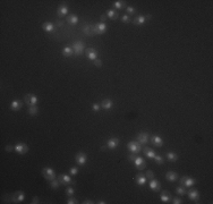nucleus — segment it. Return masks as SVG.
Segmentation results:
<instances>
[{"instance_id":"1a4fd4ad","label":"nucleus","mask_w":213,"mask_h":204,"mask_svg":"<svg viewBox=\"0 0 213 204\" xmlns=\"http://www.w3.org/2000/svg\"><path fill=\"white\" fill-rule=\"evenodd\" d=\"M75 161H76V163H77L78 166H84V165L86 163V161H87V155H86V153H84V152H78V153L75 155Z\"/></svg>"},{"instance_id":"a19ab883","label":"nucleus","mask_w":213,"mask_h":204,"mask_svg":"<svg viewBox=\"0 0 213 204\" xmlns=\"http://www.w3.org/2000/svg\"><path fill=\"white\" fill-rule=\"evenodd\" d=\"M145 176H146L148 179L151 180V179H153V178H154V172H153L152 170H148V171H146V174H145Z\"/></svg>"},{"instance_id":"dca6fc26","label":"nucleus","mask_w":213,"mask_h":204,"mask_svg":"<svg viewBox=\"0 0 213 204\" xmlns=\"http://www.w3.org/2000/svg\"><path fill=\"white\" fill-rule=\"evenodd\" d=\"M118 145H119V139L118 137H111L107 142V148L109 150H115V148H118Z\"/></svg>"},{"instance_id":"c9c22d12","label":"nucleus","mask_w":213,"mask_h":204,"mask_svg":"<svg viewBox=\"0 0 213 204\" xmlns=\"http://www.w3.org/2000/svg\"><path fill=\"white\" fill-rule=\"evenodd\" d=\"M91 26H87V25H85L83 27V32L85 33V34H89V35H94V32L93 31H91Z\"/></svg>"},{"instance_id":"20e7f679","label":"nucleus","mask_w":213,"mask_h":204,"mask_svg":"<svg viewBox=\"0 0 213 204\" xmlns=\"http://www.w3.org/2000/svg\"><path fill=\"white\" fill-rule=\"evenodd\" d=\"M72 48L74 50L75 56H81V55H83L84 50H85V44L83 41H76Z\"/></svg>"},{"instance_id":"7c9ffc66","label":"nucleus","mask_w":213,"mask_h":204,"mask_svg":"<svg viewBox=\"0 0 213 204\" xmlns=\"http://www.w3.org/2000/svg\"><path fill=\"white\" fill-rule=\"evenodd\" d=\"M166 157H167L168 161H170V162H176L178 160V154L175 153V152H168L166 154Z\"/></svg>"},{"instance_id":"412c9836","label":"nucleus","mask_w":213,"mask_h":204,"mask_svg":"<svg viewBox=\"0 0 213 204\" xmlns=\"http://www.w3.org/2000/svg\"><path fill=\"white\" fill-rule=\"evenodd\" d=\"M22 107H23V102L20 100H14L10 103V109L13 111H18V110L22 109Z\"/></svg>"},{"instance_id":"37998d69","label":"nucleus","mask_w":213,"mask_h":204,"mask_svg":"<svg viewBox=\"0 0 213 204\" xmlns=\"http://www.w3.org/2000/svg\"><path fill=\"white\" fill-rule=\"evenodd\" d=\"M67 204H76L77 203V200L76 198H74V197H72V196H69V198L67 200V202H66Z\"/></svg>"},{"instance_id":"c03bdc74","label":"nucleus","mask_w":213,"mask_h":204,"mask_svg":"<svg viewBox=\"0 0 213 204\" xmlns=\"http://www.w3.org/2000/svg\"><path fill=\"white\" fill-rule=\"evenodd\" d=\"M171 200H172V203L174 204H181L183 203L181 198H179V197H174V198H171Z\"/></svg>"},{"instance_id":"4be33fe9","label":"nucleus","mask_w":213,"mask_h":204,"mask_svg":"<svg viewBox=\"0 0 213 204\" xmlns=\"http://www.w3.org/2000/svg\"><path fill=\"white\" fill-rule=\"evenodd\" d=\"M135 180H136V184L138 186H144L146 184V181H148V178H146L145 175H143V174H137Z\"/></svg>"},{"instance_id":"f704fd0d","label":"nucleus","mask_w":213,"mask_h":204,"mask_svg":"<svg viewBox=\"0 0 213 204\" xmlns=\"http://www.w3.org/2000/svg\"><path fill=\"white\" fill-rule=\"evenodd\" d=\"M153 160L155 161L157 165H163L164 163V158L161 157V155H159V154H155V157L153 158Z\"/></svg>"},{"instance_id":"2f4dec72","label":"nucleus","mask_w":213,"mask_h":204,"mask_svg":"<svg viewBox=\"0 0 213 204\" xmlns=\"http://www.w3.org/2000/svg\"><path fill=\"white\" fill-rule=\"evenodd\" d=\"M176 193L178 195H180V196H184V195L187 194V189L184 186H178L176 188Z\"/></svg>"},{"instance_id":"8fccbe9b","label":"nucleus","mask_w":213,"mask_h":204,"mask_svg":"<svg viewBox=\"0 0 213 204\" xmlns=\"http://www.w3.org/2000/svg\"><path fill=\"white\" fill-rule=\"evenodd\" d=\"M5 150H6L7 152H10V151H13V150H14V146H11V145H7V146L5 148Z\"/></svg>"},{"instance_id":"603ef678","label":"nucleus","mask_w":213,"mask_h":204,"mask_svg":"<svg viewBox=\"0 0 213 204\" xmlns=\"http://www.w3.org/2000/svg\"><path fill=\"white\" fill-rule=\"evenodd\" d=\"M105 18H107V15H102V16H101V20H102V23H103V20H105Z\"/></svg>"},{"instance_id":"864d4df0","label":"nucleus","mask_w":213,"mask_h":204,"mask_svg":"<svg viewBox=\"0 0 213 204\" xmlns=\"http://www.w3.org/2000/svg\"><path fill=\"white\" fill-rule=\"evenodd\" d=\"M98 203L99 204H105L107 202H105V201H103V200H100V201H98Z\"/></svg>"},{"instance_id":"b1692460","label":"nucleus","mask_w":213,"mask_h":204,"mask_svg":"<svg viewBox=\"0 0 213 204\" xmlns=\"http://www.w3.org/2000/svg\"><path fill=\"white\" fill-rule=\"evenodd\" d=\"M171 195L169 194V192L168 191H164V192H162L161 194H160V200H161V202L162 203H169L170 201H171Z\"/></svg>"},{"instance_id":"6e6d98bb","label":"nucleus","mask_w":213,"mask_h":204,"mask_svg":"<svg viewBox=\"0 0 213 204\" xmlns=\"http://www.w3.org/2000/svg\"><path fill=\"white\" fill-rule=\"evenodd\" d=\"M107 148H107V145H103V146L101 148V150H102V151H105Z\"/></svg>"},{"instance_id":"f03ea898","label":"nucleus","mask_w":213,"mask_h":204,"mask_svg":"<svg viewBox=\"0 0 213 204\" xmlns=\"http://www.w3.org/2000/svg\"><path fill=\"white\" fill-rule=\"evenodd\" d=\"M143 145L139 143L138 141H130L129 143L127 144V148H128V150H129L131 153H134V154H137V153H139L142 150H143V148H142Z\"/></svg>"},{"instance_id":"5fc2aeb1","label":"nucleus","mask_w":213,"mask_h":204,"mask_svg":"<svg viewBox=\"0 0 213 204\" xmlns=\"http://www.w3.org/2000/svg\"><path fill=\"white\" fill-rule=\"evenodd\" d=\"M152 18V15H146L145 16V19H151Z\"/></svg>"},{"instance_id":"e433bc0d","label":"nucleus","mask_w":213,"mask_h":204,"mask_svg":"<svg viewBox=\"0 0 213 204\" xmlns=\"http://www.w3.org/2000/svg\"><path fill=\"white\" fill-rule=\"evenodd\" d=\"M75 193V189L72 187V186H69V187H67V189H66V194H67V196L69 197V196H73Z\"/></svg>"},{"instance_id":"ea45409f","label":"nucleus","mask_w":213,"mask_h":204,"mask_svg":"<svg viewBox=\"0 0 213 204\" xmlns=\"http://www.w3.org/2000/svg\"><path fill=\"white\" fill-rule=\"evenodd\" d=\"M121 22H122V23H129V22H131V18H130L129 15L127 14V15L121 16Z\"/></svg>"},{"instance_id":"2eb2a0df","label":"nucleus","mask_w":213,"mask_h":204,"mask_svg":"<svg viewBox=\"0 0 213 204\" xmlns=\"http://www.w3.org/2000/svg\"><path fill=\"white\" fill-rule=\"evenodd\" d=\"M85 53H86V57H87V59H89V60L94 61L95 59H98V52H96V50H95V49H93V48H89V49H86V50H85Z\"/></svg>"},{"instance_id":"4c0bfd02","label":"nucleus","mask_w":213,"mask_h":204,"mask_svg":"<svg viewBox=\"0 0 213 204\" xmlns=\"http://www.w3.org/2000/svg\"><path fill=\"white\" fill-rule=\"evenodd\" d=\"M78 174V167H72L69 169V175L70 176H76Z\"/></svg>"},{"instance_id":"9d476101","label":"nucleus","mask_w":213,"mask_h":204,"mask_svg":"<svg viewBox=\"0 0 213 204\" xmlns=\"http://www.w3.org/2000/svg\"><path fill=\"white\" fill-rule=\"evenodd\" d=\"M14 151H15L16 153H18V154H25L26 152H28V146L25 144V143L19 142V143H17V144L14 146Z\"/></svg>"},{"instance_id":"aec40b11","label":"nucleus","mask_w":213,"mask_h":204,"mask_svg":"<svg viewBox=\"0 0 213 204\" xmlns=\"http://www.w3.org/2000/svg\"><path fill=\"white\" fill-rule=\"evenodd\" d=\"M166 179L170 183H175L178 180V174L176 171H168L166 174Z\"/></svg>"},{"instance_id":"f3484780","label":"nucleus","mask_w":213,"mask_h":204,"mask_svg":"<svg viewBox=\"0 0 213 204\" xmlns=\"http://www.w3.org/2000/svg\"><path fill=\"white\" fill-rule=\"evenodd\" d=\"M148 187H150V189H152V191H154V192H159L160 191V187H161V184H160V181L157 180V179H151L150 180V184H148Z\"/></svg>"},{"instance_id":"bb28decb","label":"nucleus","mask_w":213,"mask_h":204,"mask_svg":"<svg viewBox=\"0 0 213 204\" xmlns=\"http://www.w3.org/2000/svg\"><path fill=\"white\" fill-rule=\"evenodd\" d=\"M105 15H107V17L110 19H117L119 17V14H118V11H116L115 9H109L107 10V13H105Z\"/></svg>"},{"instance_id":"4468645a","label":"nucleus","mask_w":213,"mask_h":204,"mask_svg":"<svg viewBox=\"0 0 213 204\" xmlns=\"http://www.w3.org/2000/svg\"><path fill=\"white\" fill-rule=\"evenodd\" d=\"M137 141H138L142 145H145L148 141H150V135H148V133H146V132L139 133L138 135H137Z\"/></svg>"},{"instance_id":"cd10ccee","label":"nucleus","mask_w":213,"mask_h":204,"mask_svg":"<svg viewBox=\"0 0 213 204\" xmlns=\"http://www.w3.org/2000/svg\"><path fill=\"white\" fill-rule=\"evenodd\" d=\"M78 17L76 16V15H74V14H70L68 17H67V23L68 24H70V25H77L78 24Z\"/></svg>"},{"instance_id":"ddd939ff","label":"nucleus","mask_w":213,"mask_h":204,"mask_svg":"<svg viewBox=\"0 0 213 204\" xmlns=\"http://www.w3.org/2000/svg\"><path fill=\"white\" fill-rule=\"evenodd\" d=\"M150 139H151L150 141L152 142V144H153L155 148H161V146L163 145V139H162L161 136H159V135H152Z\"/></svg>"},{"instance_id":"de8ad7c7","label":"nucleus","mask_w":213,"mask_h":204,"mask_svg":"<svg viewBox=\"0 0 213 204\" xmlns=\"http://www.w3.org/2000/svg\"><path fill=\"white\" fill-rule=\"evenodd\" d=\"M32 204H37V203H40V201H39V197H33V200H32V202H31Z\"/></svg>"},{"instance_id":"a18cd8bd","label":"nucleus","mask_w":213,"mask_h":204,"mask_svg":"<svg viewBox=\"0 0 213 204\" xmlns=\"http://www.w3.org/2000/svg\"><path fill=\"white\" fill-rule=\"evenodd\" d=\"M94 65L96 66V67H99V68L102 67V60L101 59H99V58H98V59H95V60H94Z\"/></svg>"},{"instance_id":"3c124183","label":"nucleus","mask_w":213,"mask_h":204,"mask_svg":"<svg viewBox=\"0 0 213 204\" xmlns=\"http://www.w3.org/2000/svg\"><path fill=\"white\" fill-rule=\"evenodd\" d=\"M82 203H83V204H93L94 202H93V201H91V200H85V201H84V202H82Z\"/></svg>"},{"instance_id":"58836bf2","label":"nucleus","mask_w":213,"mask_h":204,"mask_svg":"<svg viewBox=\"0 0 213 204\" xmlns=\"http://www.w3.org/2000/svg\"><path fill=\"white\" fill-rule=\"evenodd\" d=\"M126 11L128 13V15L130 16V15H134V14L136 13V9H135L134 7H131V6H127V7H126Z\"/></svg>"},{"instance_id":"a878e982","label":"nucleus","mask_w":213,"mask_h":204,"mask_svg":"<svg viewBox=\"0 0 213 204\" xmlns=\"http://www.w3.org/2000/svg\"><path fill=\"white\" fill-rule=\"evenodd\" d=\"M145 22H146L145 16H142V15L136 16L134 19H131V23H133L134 25H143V24H145Z\"/></svg>"},{"instance_id":"7ed1b4c3","label":"nucleus","mask_w":213,"mask_h":204,"mask_svg":"<svg viewBox=\"0 0 213 204\" xmlns=\"http://www.w3.org/2000/svg\"><path fill=\"white\" fill-rule=\"evenodd\" d=\"M42 175H43V177L46 178V180H49V181L56 179V172H55V170H53L52 168H50V167L43 168V169H42Z\"/></svg>"},{"instance_id":"0eeeda50","label":"nucleus","mask_w":213,"mask_h":204,"mask_svg":"<svg viewBox=\"0 0 213 204\" xmlns=\"http://www.w3.org/2000/svg\"><path fill=\"white\" fill-rule=\"evenodd\" d=\"M24 102L28 104L30 107L32 106H37V102H39V98H37L35 94H27L24 96Z\"/></svg>"},{"instance_id":"f8f14e48","label":"nucleus","mask_w":213,"mask_h":204,"mask_svg":"<svg viewBox=\"0 0 213 204\" xmlns=\"http://www.w3.org/2000/svg\"><path fill=\"white\" fill-rule=\"evenodd\" d=\"M68 11H69L68 6H67L66 4H61V5L58 7L57 15H58V17H59V18H61V17H64V16H66V15L68 14Z\"/></svg>"},{"instance_id":"49530a36","label":"nucleus","mask_w":213,"mask_h":204,"mask_svg":"<svg viewBox=\"0 0 213 204\" xmlns=\"http://www.w3.org/2000/svg\"><path fill=\"white\" fill-rule=\"evenodd\" d=\"M135 157H136V155H135L134 153H131V154H129V155L127 157V159H128V161H129V162H133V161H134V159H135Z\"/></svg>"},{"instance_id":"393cba45","label":"nucleus","mask_w":213,"mask_h":204,"mask_svg":"<svg viewBox=\"0 0 213 204\" xmlns=\"http://www.w3.org/2000/svg\"><path fill=\"white\" fill-rule=\"evenodd\" d=\"M143 152H144V154H145V157L148 159H153L155 157V151L153 150L152 148H143Z\"/></svg>"},{"instance_id":"39448f33","label":"nucleus","mask_w":213,"mask_h":204,"mask_svg":"<svg viewBox=\"0 0 213 204\" xmlns=\"http://www.w3.org/2000/svg\"><path fill=\"white\" fill-rule=\"evenodd\" d=\"M195 183H196V180H195L194 178L188 177V176L181 177V179H180V184H181V186H184V187H186V188H191V187H193V186L195 185Z\"/></svg>"},{"instance_id":"72a5a7b5","label":"nucleus","mask_w":213,"mask_h":204,"mask_svg":"<svg viewBox=\"0 0 213 204\" xmlns=\"http://www.w3.org/2000/svg\"><path fill=\"white\" fill-rule=\"evenodd\" d=\"M60 185H61V184L59 183V180H58V179H53V180H51V181H50V187H51L52 189H58Z\"/></svg>"},{"instance_id":"6e6552de","label":"nucleus","mask_w":213,"mask_h":204,"mask_svg":"<svg viewBox=\"0 0 213 204\" xmlns=\"http://www.w3.org/2000/svg\"><path fill=\"white\" fill-rule=\"evenodd\" d=\"M25 193L23 191H18V192H15L14 194L11 195V202L14 203H20L25 200Z\"/></svg>"},{"instance_id":"a211bd4d","label":"nucleus","mask_w":213,"mask_h":204,"mask_svg":"<svg viewBox=\"0 0 213 204\" xmlns=\"http://www.w3.org/2000/svg\"><path fill=\"white\" fill-rule=\"evenodd\" d=\"M100 106H101L102 109H104V110H110L113 107V101L111 99H104V100H102Z\"/></svg>"},{"instance_id":"09e8293b","label":"nucleus","mask_w":213,"mask_h":204,"mask_svg":"<svg viewBox=\"0 0 213 204\" xmlns=\"http://www.w3.org/2000/svg\"><path fill=\"white\" fill-rule=\"evenodd\" d=\"M55 26L57 27H60V26H64V22H60V20H58L56 24H55Z\"/></svg>"},{"instance_id":"6ab92c4d","label":"nucleus","mask_w":213,"mask_h":204,"mask_svg":"<svg viewBox=\"0 0 213 204\" xmlns=\"http://www.w3.org/2000/svg\"><path fill=\"white\" fill-rule=\"evenodd\" d=\"M187 193H188V198H189L191 201L197 202V201L200 200V193H198L197 189H192V191H189V192H187Z\"/></svg>"},{"instance_id":"9b49d317","label":"nucleus","mask_w":213,"mask_h":204,"mask_svg":"<svg viewBox=\"0 0 213 204\" xmlns=\"http://www.w3.org/2000/svg\"><path fill=\"white\" fill-rule=\"evenodd\" d=\"M107 24L103 22V23H99V24H96V25H94L93 26V32H94V34H103V33H105V31H107Z\"/></svg>"},{"instance_id":"423d86ee","label":"nucleus","mask_w":213,"mask_h":204,"mask_svg":"<svg viewBox=\"0 0 213 204\" xmlns=\"http://www.w3.org/2000/svg\"><path fill=\"white\" fill-rule=\"evenodd\" d=\"M133 163H134V166H135V168H136L137 170H143V169L146 168V162H145V160L142 158V157H138V155L135 157Z\"/></svg>"},{"instance_id":"f257e3e1","label":"nucleus","mask_w":213,"mask_h":204,"mask_svg":"<svg viewBox=\"0 0 213 204\" xmlns=\"http://www.w3.org/2000/svg\"><path fill=\"white\" fill-rule=\"evenodd\" d=\"M57 179L59 180V183L61 185H75L76 184V180H73L72 176H69L67 174H60V175H58Z\"/></svg>"},{"instance_id":"5701e85b","label":"nucleus","mask_w":213,"mask_h":204,"mask_svg":"<svg viewBox=\"0 0 213 204\" xmlns=\"http://www.w3.org/2000/svg\"><path fill=\"white\" fill-rule=\"evenodd\" d=\"M55 24L53 23H51V22H46L44 24H42V28H43V31H46V33H52L53 31H55Z\"/></svg>"},{"instance_id":"79ce46f5","label":"nucleus","mask_w":213,"mask_h":204,"mask_svg":"<svg viewBox=\"0 0 213 204\" xmlns=\"http://www.w3.org/2000/svg\"><path fill=\"white\" fill-rule=\"evenodd\" d=\"M92 109H93V111H94V112L100 111V109H101V106H100V104H98V103H94V104L92 106Z\"/></svg>"},{"instance_id":"c85d7f7f","label":"nucleus","mask_w":213,"mask_h":204,"mask_svg":"<svg viewBox=\"0 0 213 204\" xmlns=\"http://www.w3.org/2000/svg\"><path fill=\"white\" fill-rule=\"evenodd\" d=\"M73 53H74L73 48H72V46H66L65 48L63 49V51H61V55L64 57H70Z\"/></svg>"},{"instance_id":"473e14b6","label":"nucleus","mask_w":213,"mask_h":204,"mask_svg":"<svg viewBox=\"0 0 213 204\" xmlns=\"http://www.w3.org/2000/svg\"><path fill=\"white\" fill-rule=\"evenodd\" d=\"M37 112H39L37 106H32V107L28 108V115L30 116H35V115H37Z\"/></svg>"},{"instance_id":"c756f323","label":"nucleus","mask_w":213,"mask_h":204,"mask_svg":"<svg viewBox=\"0 0 213 204\" xmlns=\"http://www.w3.org/2000/svg\"><path fill=\"white\" fill-rule=\"evenodd\" d=\"M113 8L115 10H120L122 9L125 6H126V1H122V0H118V1H115L113 2Z\"/></svg>"}]
</instances>
